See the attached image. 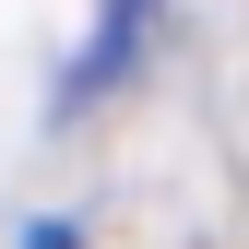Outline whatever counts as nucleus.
<instances>
[{
    "instance_id": "f03ea898",
    "label": "nucleus",
    "mask_w": 249,
    "mask_h": 249,
    "mask_svg": "<svg viewBox=\"0 0 249 249\" xmlns=\"http://www.w3.org/2000/svg\"><path fill=\"white\" fill-rule=\"evenodd\" d=\"M12 249H83V226H71V213H36V226H24Z\"/></svg>"
},
{
    "instance_id": "f257e3e1",
    "label": "nucleus",
    "mask_w": 249,
    "mask_h": 249,
    "mask_svg": "<svg viewBox=\"0 0 249 249\" xmlns=\"http://www.w3.org/2000/svg\"><path fill=\"white\" fill-rule=\"evenodd\" d=\"M154 24H166V0H95V36H83V59L59 71V107H107L154 59Z\"/></svg>"
}]
</instances>
